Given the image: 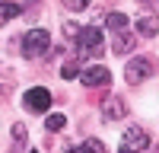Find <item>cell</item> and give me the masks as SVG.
Segmentation results:
<instances>
[{
    "instance_id": "ac0fdd59",
    "label": "cell",
    "mask_w": 159,
    "mask_h": 153,
    "mask_svg": "<svg viewBox=\"0 0 159 153\" xmlns=\"http://www.w3.org/2000/svg\"><path fill=\"white\" fill-rule=\"evenodd\" d=\"M64 153H80V150H70V147H67V150H64Z\"/></svg>"
},
{
    "instance_id": "30bf717a",
    "label": "cell",
    "mask_w": 159,
    "mask_h": 153,
    "mask_svg": "<svg viewBox=\"0 0 159 153\" xmlns=\"http://www.w3.org/2000/svg\"><path fill=\"white\" fill-rule=\"evenodd\" d=\"M127 51H134V35H130V32H118V38H115V54L121 58V54H127Z\"/></svg>"
},
{
    "instance_id": "6da1fadb",
    "label": "cell",
    "mask_w": 159,
    "mask_h": 153,
    "mask_svg": "<svg viewBox=\"0 0 159 153\" xmlns=\"http://www.w3.org/2000/svg\"><path fill=\"white\" fill-rule=\"evenodd\" d=\"M76 54L80 58H99L102 54V32L96 26H86V29L76 35Z\"/></svg>"
},
{
    "instance_id": "8992f818",
    "label": "cell",
    "mask_w": 159,
    "mask_h": 153,
    "mask_svg": "<svg viewBox=\"0 0 159 153\" xmlns=\"http://www.w3.org/2000/svg\"><path fill=\"white\" fill-rule=\"evenodd\" d=\"M80 80H83L86 86H108L111 83V70L102 67V64H92V67H86L83 73H80Z\"/></svg>"
},
{
    "instance_id": "ba28073f",
    "label": "cell",
    "mask_w": 159,
    "mask_h": 153,
    "mask_svg": "<svg viewBox=\"0 0 159 153\" xmlns=\"http://www.w3.org/2000/svg\"><path fill=\"white\" fill-rule=\"evenodd\" d=\"M137 32L143 38H156L159 35V16L156 13H143V16L137 19Z\"/></svg>"
},
{
    "instance_id": "9c48e42d",
    "label": "cell",
    "mask_w": 159,
    "mask_h": 153,
    "mask_svg": "<svg viewBox=\"0 0 159 153\" xmlns=\"http://www.w3.org/2000/svg\"><path fill=\"white\" fill-rule=\"evenodd\" d=\"M105 26H108V29L118 35V32H127V26H130V19L124 16V13H108V16H105Z\"/></svg>"
},
{
    "instance_id": "9a60e30c",
    "label": "cell",
    "mask_w": 159,
    "mask_h": 153,
    "mask_svg": "<svg viewBox=\"0 0 159 153\" xmlns=\"http://www.w3.org/2000/svg\"><path fill=\"white\" fill-rule=\"evenodd\" d=\"M61 3L67 7V10H73V13H76V10H86V7H89V0H61Z\"/></svg>"
},
{
    "instance_id": "5b68a950",
    "label": "cell",
    "mask_w": 159,
    "mask_h": 153,
    "mask_svg": "<svg viewBox=\"0 0 159 153\" xmlns=\"http://www.w3.org/2000/svg\"><path fill=\"white\" fill-rule=\"evenodd\" d=\"M121 147H124V150L140 153V150H147V147H150V134L143 131V128H127L124 137H121Z\"/></svg>"
},
{
    "instance_id": "e0dca14e",
    "label": "cell",
    "mask_w": 159,
    "mask_h": 153,
    "mask_svg": "<svg viewBox=\"0 0 159 153\" xmlns=\"http://www.w3.org/2000/svg\"><path fill=\"white\" fill-rule=\"evenodd\" d=\"M64 32H67L70 38H76V35L83 32V29H80V22H67V26H64Z\"/></svg>"
},
{
    "instance_id": "277c9868",
    "label": "cell",
    "mask_w": 159,
    "mask_h": 153,
    "mask_svg": "<svg viewBox=\"0 0 159 153\" xmlns=\"http://www.w3.org/2000/svg\"><path fill=\"white\" fill-rule=\"evenodd\" d=\"M150 70H153V64H150L147 58H134V61L124 67V80H127L130 86H137V83H143V80L150 76Z\"/></svg>"
},
{
    "instance_id": "52a82bcc",
    "label": "cell",
    "mask_w": 159,
    "mask_h": 153,
    "mask_svg": "<svg viewBox=\"0 0 159 153\" xmlns=\"http://www.w3.org/2000/svg\"><path fill=\"white\" fill-rule=\"evenodd\" d=\"M102 115H105L108 121H121L124 115H127V105H124V99H121V96H108V99L102 102Z\"/></svg>"
},
{
    "instance_id": "7c38bea8",
    "label": "cell",
    "mask_w": 159,
    "mask_h": 153,
    "mask_svg": "<svg viewBox=\"0 0 159 153\" xmlns=\"http://www.w3.org/2000/svg\"><path fill=\"white\" fill-rule=\"evenodd\" d=\"M45 128H48L51 134H57V131L67 128V118H64V115H48V118H45Z\"/></svg>"
},
{
    "instance_id": "2e32d148",
    "label": "cell",
    "mask_w": 159,
    "mask_h": 153,
    "mask_svg": "<svg viewBox=\"0 0 159 153\" xmlns=\"http://www.w3.org/2000/svg\"><path fill=\"white\" fill-rule=\"evenodd\" d=\"M25 137H29V131H25V124H13V140H19V144H25Z\"/></svg>"
},
{
    "instance_id": "7a4b0ae2",
    "label": "cell",
    "mask_w": 159,
    "mask_h": 153,
    "mask_svg": "<svg viewBox=\"0 0 159 153\" xmlns=\"http://www.w3.org/2000/svg\"><path fill=\"white\" fill-rule=\"evenodd\" d=\"M48 45H51L48 29H32V32H25V38H22V54L25 58H38V54L48 51Z\"/></svg>"
},
{
    "instance_id": "8fae6325",
    "label": "cell",
    "mask_w": 159,
    "mask_h": 153,
    "mask_svg": "<svg viewBox=\"0 0 159 153\" xmlns=\"http://www.w3.org/2000/svg\"><path fill=\"white\" fill-rule=\"evenodd\" d=\"M13 16H19V3H13V0H3V3H0V26L10 22Z\"/></svg>"
},
{
    "instance_id": "ffe728a7",
    "label": "cell",
    "mask_w": 159,
    "mask_h": 153,
    "mask_svg": "<svg viewBox=\"0 0 159 153\" xmlns=\"http://www.w3.org/2000/svg\"><path fill=\"white\" fill-rule=\"evenodd\" d=\"M153 153H159V150H153Z\"/></svg>"
},
{
    "instance_id": "5bb4252c",
    "label": "cell",
    "mask_w": 159,
    "mask_h": 153,
    "mask_svg": "<svg viewBox=\"0 0 159 153\" xmlns=\"http://www.w3.org/2000/svg\"><path fill=\"white\" fill-rule=\"evenodd\" d=\"M80 153H105V144L102 140H96V137H89L83 147H80Z\"/></svg>"
},
{
    "instance_id": "4fadbf2b",
    "label": "cell",
    "mask_w": 159,
    "mask_h": 153,
    "mask_svg": "<svg viewBox=\"0 0 159 153\" xmlns=\"http://www.w3.org/2000/svg\"><path fill=\"white\" fill-rule=\"evenodd\" d=\"M61 76L64 80H73V76H80V64L70 58V61H64V67H61Z\"/></svg>"
},
{
    "instance_id": "d6986e66",
    "label": "cell",
    "mask_w": 159,
    "mask_h": 153,
    "mask_svg": "<svg viewBox=\"0 0 159 153\" xmlns=\"http://www.w3.org/2000/svg\"><path fill=\"white\" fill-rule=\"evenodd\" d=\"M121 153H134V150H124V147H121Z\"/></svg>"
},
{
    "instance_id": "3957f363",
    "label": "cell",
    "mask_w": 159,
    "mask_h": 153,
    "mask_svg": "<svg viewBox=\"0 0 159 153\" xmlns=\"http://www.w3.org/2000/svg\"><path fill=\"white\" fill-rule=\"evenodd\" d=\"M22 102H25V109H29V112L45 115V112H48V105H51V93H48L45 86H32V89H25Z\"/></svg>"
}]
</instances>
